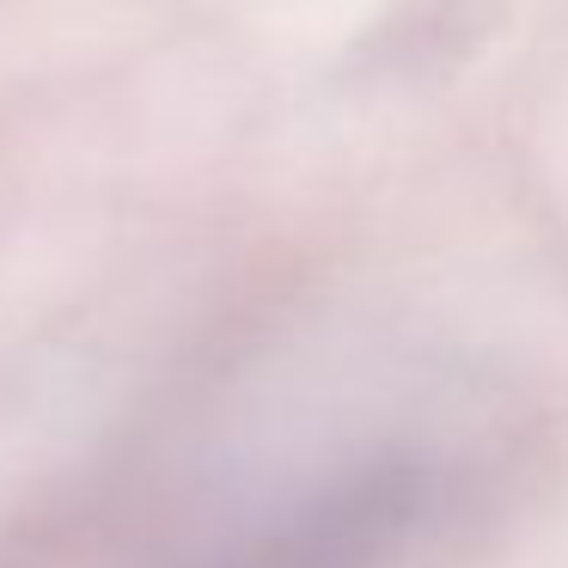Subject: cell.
Here are the masks:
<instances>
[{"instance_id": "obj_1", "label": "cell", "mask_w": 568, "mask_h": 568, "mask_svg": "<svg viewBox=\"0 0 568 568\" xmlns=\"http://www.w3.org/2000/svg\"><path fill=\"white\" fill-rule=\"evenodd\" d=\"M446 477L416 453H367L226 531L196 568H397L440 519Z\"/></svg>"}]
</instances>
